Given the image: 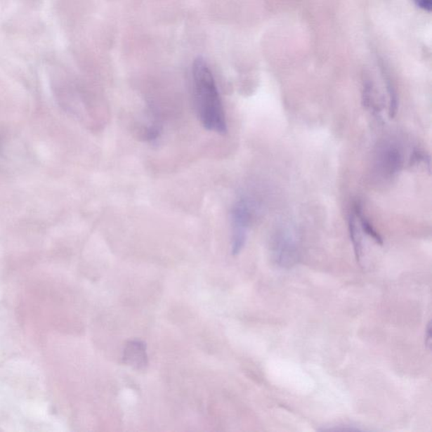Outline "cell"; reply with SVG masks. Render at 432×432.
Masks as SVG:
<instances>
[{
	"label": "cell",
	"mask_w": 432,
	"mask_h": 432,
	"mask_svg": "<svg viewBox=\"0 0 432 432\" xmlns=\"http://www.w3.org/2000/svg\"><path fill=\"white\" fill-rule=\"evenodd\" d=\"M123 360L126 365L136 370L144 369L148 365V355L145 343L138 341L126 343Z\"/></svg>",
	"instance_id": "277c9868"
},
{
	"label": "cell",
	"mask_w": 432,
	"mask_h": 432,
	"mask_svg": "<svg viewBox=\"0 0 432 432\" xmlns=\"http://www.w3.org/2000/svg\"><path fill=\"white\" fill-rule=\"evenodd\" d=\"M353 211L356 216L358 218L360 229H362L365 233L368 235L369 237H372L373 240L377 243V244L383 245V237H381V235L377 232L370 223V221H369L366 216L364 215L362 208L360 207V204H355Z\"/></svg>",
	"instance_id": "8992f818"
},
{
	"label": "cell",
	"mask_w": 432,
	"mask_h": 432,
	"mask_svg": "<svg viewBox=\"0 0 432 432\" xmlns=\"http://www.w3.org/2000/svg\"><path fill=\"white\" fill-rule=\"evenodd\" d=\"M276 263L284 268H290L299 260V247L290 232H282L276 237L274 244Z\"/></svg>",
	"instance_id": "3957f363"
},
{
	"label": "cell",
	"mask_w": 432,
	"mask_h": 432,
	"mask_svg": "<svg viewBox=\"0 0 432 432\" xmlns=\"http://www.w3.org/2000/svg\"><path fill=\"white\" fill-rule=\"evenodd\" d=\"M360 232L362 229H360L358 218L353 211L349 216V233L354 247L356 261L358 263L362 261L363 254L362 237Z\"/></svg>",
	"instance_id": "5b68a950"
},
{
	"label": "cell",
	"mask_w": 432,
	"mask_h": 432,
	"mask_svg": "<svg viewBox=\"0 0 432 432\" xmlns=\"http://www.w3.org/2000/svg\"><path fill=\"white\" fill-rule=\"evenodd\" d=\"M384 169L388 171L389 174H396L400 170L401 166V155L400 150L395 148H388L386 149L383 157Z\"/></svg>",
	"instance_id": "52a82bcc"
},
{
	"label": "cell",
	"mask_w": 432,
	"mask_h": 432,
	"mask_svg": "<svg viewBox=\"0 0 432 432\" xmlns=\"http://www.w3.org/2000/svg\"><path fill=\"white\" fill-rule=\"evenodd\" d=\"M251 220V204L245 197H240L233 204L230 212L233 237L232 251L237 255L245 246Z\"/></svg>",
	"instance_id": "7a4b0ae2"
},
{
	"label": "cell",
	"mask_w": 432,
	"mask_h": 432,
	"mask_svg": "<svg viewBox=\"0 0 432 432\" xmlns=\"http://www.w3.org/2000/svg\"><path fill=\"white\" fill-rule=\"evenodd\" d=\"M192 82L201 124L208 131L225 134L228 124L223 103L211 70L202 58H196L192 65Z\"/></svg>",
	"instance_id": "6da1fadb"
},
{
	"label": "cell",
	"mask_w": 432,
	"mask_h": 432,
	"mask_svg": "<svg viewBox=\"0 0 432 432\" xmlns=\"http://www.w3.org/2000/svg\"><path fill=\"white\" fill-rule=\"evenodd\" d=\"M425 343L427 349H431V322H428L426 329V335H425Z\"/></svg>",
	"instance_id": "9c48e42d"
},
{
	"label": "cell",
	"mask_w": 432,
	"mask_h": 432,
	"mask_svg": "<svg viewBox=\"0 0 432 432\" xmlns=\"http://www.w3.org/2000/svg\"><path fill=\"white\" fill-rule=\"evenodd\" d=\"M415 5L427 12L431 11L432 0H414Z\"/></svg>",
	"instance_id": "ba28073f"
}]
</instances>
